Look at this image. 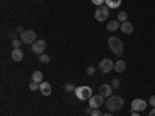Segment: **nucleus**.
<instances>
[{
  "mask_svg": "<svg viewBox=\"0 0 155 116\" xmlns=\"http://www.w3.org/2000/svg\"><path fill=\"white\" fill-rule=\"evenodd\" d=\"M107 44H109V48L112 50V53H113L115 56H118V57L123 56L124 48H123V42H121V39H120V37L110 36V37H109V40H107Z\"/></svg>",
  "mask_w": 155,
  "mask_h": 116,
  "instance_id": "f257e3e1",
  "label": "nucleus"
},
{
  "mask_svg": "<svg viewBox=\"0 0 155 116\" xmlns=\"http://www.w3.org/2000/svg\"><path fill=\"white\" fill-rule=\"evenodd\" d=\"M106 107L109 108V111H118L124 107V99L121 96H110L106 102Z\"/></svg>",
  "mask_w": 155,
  "mask_h": 116,
  "instance_id": "f03ea898",
  "label": "nucleus"
},
{
  "mask_svg": "<svg viewBox=\"0 0 155 116\" xmlns=\"http://www.w3.org/2000/svg\"><path fill=\"white\" fill-rule=\"evenodd\" d=\"M74 95H76V98L79 99V101H88L90 98H92L93 95H92V88L90 87H78L76 90H74Z\"/></svg>",
  "mask_w": 155,
  "mask_h": 116,
  "instance_id": "7ed1b4c3",
  "label": "nucleus"
},
{
  "mask_svg": "<svg viewBox=\"0 0 155 116\" xmlns=\"http://www.w3.org/2000/svg\"><path fill=\"white\" fill-rule=\"evenodd\" d=\"M109 12H110V8L107 5H101V6H96V11H95V19L98 22H106L109 19Z\"/></svg>",
  "mask_w": 155,
  "mask_h": 116,
  "instance_id": "20e7f679",
  "label": "nucleus"
},
{
  "mask_svg": "<svg viewBox=\"0 0 155 116\" xmlns=\"http://www.w3.org/2000/svg\"><path fill=\"white\" fill-rule=\"evenodd\" d=\"M20 40L27 45H33L37 40V34L33 30H25V31L20 33Z\"/></svg>",
  "mask_w": 155,
  "mask_h": 116,
  "instance_id": "39448f33",
  "label": "nucleus"
},
{
  "mask_svg": "<svg viewBox=\"0 0 155 116\" xmlns=\"http://www.w3.org/2000/svg\"><path fill=\"white\" fill-rule=\"evenodd\" d=\"M102 104H104V96H101L99 93L96 95V96H92V98H90L88 99V107L90 108H99Z\"/></svg>",
  "mask_w": 155,
  "mask_h": 116,
  "instance_id": "423d86ee",
  "label": "nucleus"
},
{
  "mask_svg": "<svg viewBox=\"0 0 155 116\" xmlns=\"http://www.w3.org/2000/svg\"><path fill=\"white\" fill-rule=\"evenodd\" d=\"M45 48H47V42H45V40H42V39H39V40H36V42L33 44V47H31L33 53H34V54H39V56L44 54Z\"/></svg>",
  "mask_w": 155,
  "mask_h": 116,
  "instance_id": "0eeeda50",
  "label": "nucleus"
},
{
  "mask_svg": "<svg viewBox=\"0 0 155 116\" xmlns=\"http://www.w3.org/2000/svg\"><path fill=\"white\" fill-rule=\"evenodd\" d=\"M115 68V63L110 60V59H102L101 62H99V71H102V73H109V71H112Z\"/></svg>",
  "mask_w": 155,
  "mask_h": 116,
  "instance_id": "6e6552de",
  "label": "nucleus"
},
{
  "mask_svg": "<svg viewBox=\"0 0 155 116\" xmlns=\"http://www.w3.org/2000/svg\"><path fill=\"white\" fill-rule=\"evenodd\" d=\"M146 101H143V99H134L132 101V104H130V107H132V111H143V110H146Z\"/></svg>",
  "mask_w": 155,
  "mask_h": 116,
  "instance_id": "1a4fd4ad",
  "label": "nucleus"
},
{
  "mask_svg": "<svg viewBox=\"0 0 155 116\" xmlns=\"http://www.w3.org/2000/svg\"><path fill=\"white\" fill-rule=\"evenodd\" d=\"M112 92H113L112 85H109V84H102V85H99V95H101V96L110 98V96H112Z\"/></svg>",
  "mask_w": 155,
  "mask_h": 116,
  "instance_id": "9d476101",
  "label": "nucleus"
},
{
  "mask_svg": "<svg viewBox=\"0 0 155 116\" xmlns=\"http://www.w3.org/2000/svg\"><path fill=\"white\" fill-rule=\"evenodd\" d=\"M11 59L16 60V62H20L23 59V51L20 48H14V50L11 51Z\"/></svg>",
  "mask_w": 155,
  "mask_h": 116,
  "instance_id": "9b49d317",
  "label": "nucleus"
},
{
  "mask_svg": "<svg viewBox=\"0 0 155 116\" xmlns=\"http://www.w3.org/2000/svg\"><path fill=\"white\" fill-rule=\"evenodd\" d=\"M39 90H41V93H42V96H50L51 95V85L48 84V82H41V88H39Z\"/></svg>",
  "mask_w": 155,
  "mask_h": 116,
  "instance_id": "f8f14e48",
  "label": "nucleus"
},
{
  "mask_svg": "<svg viewBox=\"0 0 155 116\" xmlns=\"http://www.w3.org/2000/svg\"><path fill=\"white\" fill-rule=\"evenodd\" d=\"M121 31L124 34H132L134 33V25L130 22H123L121 23Z\"/></svg>",
  "mask_w": 155,
  "mask_h": 116,
  "instance_id": "ddd939ff",
  "label": "nucleus"
},
{
  "mask_svg": "<svg viewBox=\"0 0 155 116\" xmlns=\"http://www.w3.org/2000/svg\"><path fill=\"white\" fill-rule=\"evenodd\" d=\"M116 73H123V71H126V62L123 60V59H120V60H116L115 62V68H113Z\"/></svg>",
  "mask_w": 155,
  "mask_h": 116,
  "instance_id": "4468645a",
  "label": "nucleus"
},
{
  "mask_svg": "<svg viewBox=\"0 0 155 116\" xmlns=\"http://www.w3.org/2000/svg\"><path fill=\"white\" fill-rule=\"evenodd\" d=\"M123 3V0H106V5L110 8V9H116V8H120Z\"/></svg>",
  "mask_w": 155,
  "mask_h": 116,
  "instance_id": "2eb2a0df",
  "label": "nucleus"
},
{
  "mask_svg": "<svg viewBox=\"0 0 155 116\" xmlns=\"http://www.w3.org/2000/svg\"><path fill=\"white\" fill-rule=\"evenodd\" d=\"M120 28H121V23L118 20H112V22L107 23V31H116Z\"/></svg>",
  "mask_w": 155,
  "mask_h": 116,
  "instance_id": "dca6fc26",
  "label": "nucleus"
},
{
  "mask_svg": "<svg viewBox=\"0 0 155 116\" xmlns=\"http://www.w3.org/2000/svg\"><path fill=\"white\" fill-rule=\"evenodd\" d=\"M33 81L37 82V84L44 82V73H42V71H39V70H36V71L33 73Z\"/></svg>",
  "mask_w": 155,
  "mask_h": 116,
  "instance_id": "f3484780",
  "label": "nucleus"
},
{
  "mask_svg": "<svg viewBox=\"0 0 155 116\" xmlns=\"http://www.w3.org/2000/svg\"><path fill=\"white\" fill-rule=\"evenodd\" d=\"M127 17H129V14H127V12L126 11H120L118 12V22H127Z\"/></svg>",
  "mask_w": 155,
  "mask_h": 116,
  "instance_id": "a211bd4d",
  "label": "nucleus"
},
{
  "mask_svg": "<svg viewBox=\"0 0 155 116\" xmlns=\"http://www.w3.org/2000/svg\"><path fill=\"white\" fill-rule=\"evenodd\" d=\"M39 88H41V84H37L34 81L30 84V90H31V92H36V90H39Z\"/></svg>",
  "mask_w": 155,
  "mask_h": 116,
  "instance_id": "6ab92c4d",
  "label": "nucleus"
},
{
  "mask_svg": "<svg viewBox=\"0 0 155 116\" xmlns=\"http://www.w3.org/2000/svg\"><path fill=\"white\" fill-rule=\"evenodd\" d=\"M39 60H41L42 63H48L50 57H48V54H41V56H39Z\"/></svg>",
  "mask_w": 155,
  "mask_h": 116,
  "instance_id": "aec40b11",
  "label": "nucleus"
},
{
  "mask_svg": "<svg viewBox=\"0 0 155 116\" xmlns=\"http://www.w3.org/2000/svg\"><path fill=\"white\" fill-rule=\"evenodd\" d=\"M64 88H65V92H67V93H70V92H74V90H76L73 84H65V87H64Z\"/></svg>",
  "mask_w": 155,
  "mask_h": 116,
  "instance_id": "412c9836",
  "label": "nucleus"
},
{
  "mask_svg": "<svg viewBox=\"0 0 155 116\" xmlns=\"http://www.w3.org/2000/svg\"><path fill=\"white\" fill-rule=\"evenodd\" d=\"M110 85H112V88H120V81L118 79H112Z\"/></svg>",
  "mask_w": 155,
  "mask_h": 116,
  "instance_id": "4be33fe9",
  "label": "nucleus"
},
{
  "mask_svg": "<svg viewBox=\"0 0 155 116\" xmlns=\"http://www.w3.org/2000/svg\"><path fill=\"white\" fill-rule=\"evenodd\" d=\"M92 3H93L95 6H101V5L106 3V0H92Z\"/></svg>",
  "mask_w": 155,
  "mask_h": 116,
  "instance_id": "5701e85b",
  "label": "nucleus"
},
{
  "mask_svg": "<svg viewBox=\"0 0 155 116\" xmlns=\"http://www.w3.org/2000/svg\"><path fill=\"white\" fill-rule=\"evenodd\" d=\"M102 114H104V113H101V111H99V108H95L90 116H102Z\"/></svg>",
  "mask_w": 155,
  "mask_h": 116,
  "instance_id": "b1692460",
  "label": "nucleus"
},
{
  "mask_svg": "<svg viewBox=\"0 0 155 116\" xmlns=\"http://www.w3.org/2000/svg\"><path fill=\"white\" fill-rule=\"evenodd\" d=\"M20 42H22V40H17V39H14V40H12V44H11V45L14 47V48H19V47H20Z\"/></svg>",
  "mask_w": 155,
  "mask_h": 116,
  "instance_id": "393cba45",
  "label": "nucleus"
},
{
  "mask_svg": "<svg viewBox=\"0 0 155 116\" xmlns=\"http://www.w3.org/2000/svg\"><path fill=\"white\" fill-rule=\"evenodd\" d=\"M87 74H88V76H93V74H95V67H88V68H87Z\"/></svg>",
  "mask_w": 155,
  "mask_h": 116,
  "instance_id": "a878e982",
  "label": "nucleus"
},
{
  "mask_svg": "<svg viewBox=\"0 0 155 116\" xmlns=\"http://www.w3.org/2000/svg\"><path fill=\"white\" fill-rule=\"evenodd\" d=\"M149 104L155 108V96H150V98H149Z\"/></svg>",
  "mask_w": 155,
  "mask_h": 116,
  "instance_id": "bb28decb",
  "label": "nucleus"
},
{
  "mask_svg": "<svg viewBox=\"0 0 155 116\" xmlns=\"http://www.w3.org/2000/svg\"><path fill=\"white\" fill-rule=\"evenodd\" d=\"M92 111H93V108H90V107L85 108V113H87V114H92Z\"/></svg>",
  "mask_w": 155,
  "mask_h": 116,
  "instance_id": "cd10ccee",
  "label": "nucleus"
},
{
  "mask_svg": "<svg viewBox=\"0 0 155 116\" xmlns=\"http://www.w3.org/2000/svg\"><path fill=\"white\" fill-rule=\"evenodd\" d=\"M149 116H155V108H152V110L149 111Z\"/></svg>",
  "mask_w": 155,
  "mask_h": 116,
  "instance_id": "c85d7f7f",
  "label": "nucleus"
},
{
  "mask_svg": "<svg viewBox=\"0 0 155 116\" xmlns=\"http://www.w3.org/2000/svg\"><path fill=\"white\" fill-rule=\"evenodd\" d=\"M132 116H140V113L138 111H132Z\"/></svg>",
  "mask_w": 155,
  "mask_h": 116,
  "instance_id": "c756f323",
  "label": "nucleus"
},
{
  "mask_svg": "<svg viewBox=\"0 0 155 116\" xmlns=\"http://www.w3.org/2000/svg\"><path fill=\"white\" fill-rule=\"evenodd\" d=\"M102 116H113V114H112V113H109V111H107V113H104V114H102Z\"/></svg>",
  "mask_w": 155,
  "mask_h": 116,
  "instance_id": "7c9ffc66",
  "label": "nucleus"
}]
</instances>
